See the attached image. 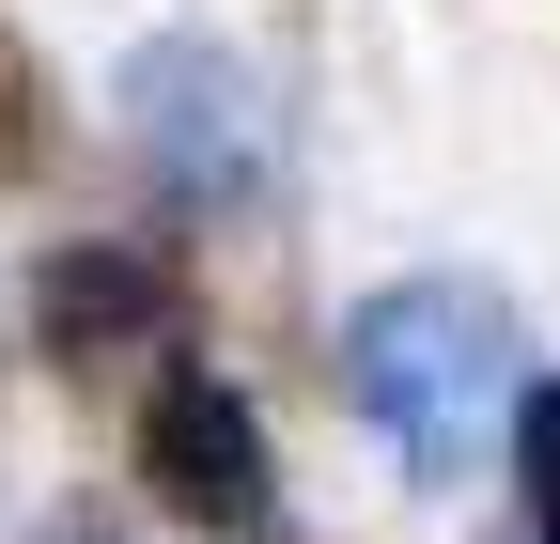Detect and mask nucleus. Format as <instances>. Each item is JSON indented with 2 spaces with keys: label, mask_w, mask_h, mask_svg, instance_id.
I'll list each match as a JSON object with an SVG mask.
<instances>
[{
  "label": "nucleus",
  "mask_w": 560,
  "mask_h": 544,
  "mask_svg": "<svg viewBox=\"0 0 560 544\" xmlns=\"http://www.w3.org/2000/svg\"><path fill=\"white\" fill-rule=\"evenodd\" d=\"M514 498H529V544H560V374L514 389Z\"/></svg>",
  "instance_id": "nucleus-5"
},
{
  "label": "nucleus",
  "mask_w": 560,
  "mask_h": 544,
  "mask_svg": "<svg viewBox=\"0 0 560 544\" xmlns=\"http://www.w3.org/2000/svg\"><path fill=\"white\" fill-rule=\"evenodd\" d=\"M514 389H529V343L499 281H389L342 311V404L374 421L405 483H467L482 436H514Z\"/></svg>",
  "instance_id": "nucleus-1"
},
{
  "label": "nucleus",
  "mask_w": 560,
  "mask_h": 544,
  "mask_svg": "<svg viewBox=\"0 0 560 544\" xmlns=\"http://www.w3.org/2000/svg\"><path fill=\"white\" fill-rule=\"evenodd\" d=\"M62 544H109V529H62Z\"/></svg>",
  "instance_id": "nucleus-6"
},
{
  "label": "nucleus",
  "mask_w": 560,
  "mask_h": 544,
  "mask_svg": "<svg viewBox=\"0 0 560 544\" xmlns=\"http://www.w3.org/2000/svg\"><path fill=\"white\" fill-rule=\"evenodd\" d=\"M140 483H156L187 529L219 544H265L280 498H265V421L219 389V374H156V404H140Z\"/></svg>",
  "instance_id": "nucleus-3"
},
{
  "label": "nucleus",
  "mask_w": 560,
  "mask_h": 544,
  "mask_svg": "<svg viewBox=\"0 0 560 544\" xmlns=\"http://www.w3.org/2000/svg\"><path fill=\"white\" fill-rule=\"evenodd\" d=\"M32 311H47V343H62V358H109V343H156L172 281H156V264H125V249H62Z\"/></svg>",
  "instance_id": "nucleus-4"
},
{
  "label": "nucleus",
  "mask_w": 560,
  "mask_h": 544,
  "mask_svg": "<svg viewBox=\"0 0 560 544\" xmlns=\"http://www.w3.org/2000/svg\"><path fill=\"white\" fill-rule=\"evenodd\" d=\"M125 141H140V172H156L172 202L234 218V202H265L280 125H265V79H249L219 32H156V47L125 62Z\"/></svg>",
  "instance_id": "nucleus-2"
}]
</instances>
